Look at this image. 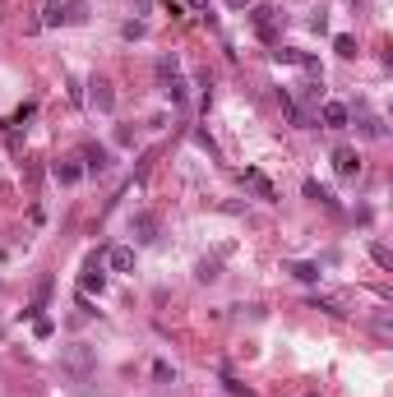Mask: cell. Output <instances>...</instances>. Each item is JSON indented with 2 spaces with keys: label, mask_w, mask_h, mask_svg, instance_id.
Instances as JSON below:
<instances>
[{
  "label": "cell",
  "mask_w": 393,
  "mask_h": 397,
  "mask_svg": "<svg viewBox=\"0 0 393 397\" xmlns=\"http://www.w3.org/2000/svg\"><path fill=\"white\" fill-rule=\"evenodd\" d=\"M60 365L74 375V384H84V375L98 365V351H93V346H84V342H69L65 351H60Z\"/></svg>",
  "instance_id": "6da1fadb"
},
{
  "label": "cell",
  "mask_w": 393,
  "mask_h": 397,
  "mask_svg": "<svg viewBox=\"0 0 393 397\" xmlns=\"http://www.w3.org/2000/svg\"><path fill=\"white\" fill-rule=\"evenodd\" d=\"M250 23H255V33L264 37V42H273V37H278V10H273V5L250 10Z\"/></svg>",
  "instance_id": "7a4b0ae2"
},
{
  "label": "cell",
  "mask_w": 393,
  "mask_h": 397,
  "mask_svg": "<svg viewBox=\"0 0 393 397\" xmlns=\"http://www.w3.org/2000/svg\"><path fill=\"white\" fill-rule=\"evenodd\" d=\"M88 102H93V111L112 116V111H116V93H112V83H107V79H93V83H88Z\"/></svg>",
  "instance_id": "3957f363"
},
{
  "label": "cell",
  "mask_w": 393,
  "mask_h": 397,
  "mask_svg": "<svg viewBox=\"0 0 393 397\" xmlns=\"http://www.w3.org/2000/svg\"><path fill=\"white\" fill-rule=\"evenodd\" d=\"M319 121H324L328 130H347V125H352V111L342 107V102H319Z\"/></svg>",
  "instance_id": "277c9868"
},
{
  "label": "cell",
  "mask_w": 393,
  "mask_h": 397,
  "mask_svg": "<svg viewBox=\"0 0 393 397\" xmlns=\"http://www.w3.org/2000/svg\"><path fill=\"white\" fill-rule=\"evenodd\" d=\"M278 102H282V116H287V121H292L296 130H305V125H310V111H305V107H301V102H296L287 88H278Z\"/></svg>",
  "instance_id": "5b68a950"
},
{
  "label": "cell",
  "mask_w": 393,
  "mask_h": 397,
  "mask_svg": "<svg viewBox=\"0 0 393 397\" xmlns=\"http://www.w3.org/2000/svg\"><path fill=\"white\" fill-rule=\"evenodd\" d=\"M333 171L342 180H357L361 176V157H357V148H338L333 153Z\"/></svg>",
  "instance_id": "8992f818"
},
{
  "label": "cell",
  "mask_w": 393,
  "mask_h": 397,
  "mask_svg": "<svg viewBox=\"0 0 393 397\" xmlns=\"http://www.w3.org/2000/svg\"><path fill=\"white\" fill-rule=\"evenodd\" d=\"M102 259H107V268H112V273H130V268H135V250H130V245H112Z\"/></svg>",
  "instance_id": "52a82bcc"
},
{
  "label": "cell",
  "mask_w": 393,
  "mask_h": 397,
  "mask_svg": "<svg viewBox=\"0 0 393 397\" xmlns=\"http://www.w3.org/2000/svg\"><path fill=\"white\" fill-rule=\"evenodd\" d=\"M357 125H361V134H366V139H384V121L380 116H371V111H366V102H357Z\"/></svg>",
  "instance_id": "ba28073f"
},
{
  "label": "cell",
  "mask_w": 393,
  "mask_h": 397,
  "mask_svg": "<svg viewBox=\"0 0 393 397\" xmlns=\"http://www.w3.org/2000/svg\"><path fill=\"white\" fill-rule=\"evenodd\" d=\"M79 287H84V291H107V273H102V254H93V259H88V273L79 277Z\"/></svg>",
  "instance_id": "9c48e42d"
},
{
  "label": "cell",
  "mask_w": 393,
  "mask_h": 397,
  "mask_svg": "<svg viewBox=\"0 0 393 397\" xmlns=\"http://www.w3.org/2000/svg\"><path fill=\"white\" fill-rule=\"evenodd\" d=\"M310 309H324V314H338V319H347L352 314V300L347 296H314Z\"/></svg>",
  "instance_id": "30bf717a"
},
{
  "label": "cell",
  "mask_w": 393,
  "mask_h": 397,
  "mask_svg": "<svg viewBox=\"0 0 393 397\" xmlns=\"http://www.w3.org/2000/svg\"><path fill=\"white\" fill-rule=\"evenodd\" d=\"M130 231H135V241H139V245L157 241V217H153V213H135V222H130Z\"/></svg>",
  "instance_id": "8fae6325"
},
{
  "label": "cell",
  "mask_w": 393,
  "mask_h": 397,
  "mask_svg": "<svg viewBox=\"0 0 393 397\" xmlns=\"http://www.w3.org/2000/svg\"><path fill=\"white\" fill-rule=\"evenodd\" d=\"M107 166H112V153H107L102 144L84 148V171H93V176H98V171H107Z\"/></svg>",
  "instance_id": "7c38bea8"
},
{
  "label": "cell",
  "mask_w": 393,
  "mask_h": 397,
  "mask_svg": "<svg viewBox=\"0 0 393 397\" xmlns=\"http://www.w3.org/2000/svg\"><path fill=\"white\" fill-rule=\"evenodd\" d=\"M65 5L60 0H51V5H42V19H37V28H65Z\"/></svg>",
  "instance_id": "4fadbf2b"
},
{
  "label": "cell",
  "mask_w": 393,
  "mask_h": 397,
  "mask_svg": "<svg viewBox=\"0 0 393 397\" xmlns=\"http://www.w3.org/2000/svg\"><path fill=\"white\" fill-rule=\"evenodd\" d=\"M305 198H314V203H324V208H338V198L328 185H319V180H305Z\"/></svg>",
  "instance_id": "5bb4252c"
},
{
  "label": "cell",
  "mask_w": 393,
  "mask_h": 397,
  "mask_svg": "<svg viewBox=\"0 0 393 397\" xmlns=\"http://www.w3.org/2000/svg\"><path fill=\"white\" fill-rule=\"evenodd\" d=\"M241 180H246V185L255 189L259 198H278V189H273V185H269V180H264V176H259V171H241Z\"/></svg>",
  "instance_id": "9a60e30c"
},
{
  "label": "cell",
  "mask_w": 393,
  "mask_h": 397,
  "mask_svg": "<svg viewBox=\"0 0 393 397\" xmlns=\"http://www.w3.org/2000/svg\"><path fill=\"white\" fill-rule=\"evenodd\" d=\"M51 176H56L60 185H74V180L84 176V166H74V162H56V166H51Z\"/></svg>",
  "instance_id": "2e32d148"
},
{
  "label": "cell",
  "mask_w": 393,
  "mask_h": 397,
  "mask_svg": "<svg viewBox=\"0 0 393 397\" xmlns=\"http://www.w3.org/2000/svg\"><path fill=\"white\" fill-rule=\"evenodd\" d=\"M157 88L167 93V97H171V102H176V107H180V102H185V79H180V74H171V79H162V83H157Z\"/></svg>",
  "instance_id": "e0dca14e"
},
{
  "label": "cell",
  "mask_w": 393,
  "mask_h": 397,
  "mask_svg": "<svg viewBox=\"0 0 393 397\" xmlns=\"http://www.w3.org/2000/svg\"><path fill=\"white\" fill-rule=\"evenodd\" d=\"M287 273L296 282H319V264H287Z\"/></svg>",
  "instance_id": "ac0fdd59"
},
{
  "label": "cell",
  "mask_w": 393,
  "mask_h": 397,
  "mask_svg": "<svg viewBox=\"0 0 393 397\" xmlns=\"http://www.w3.org/2000/svg\"><path fill=\"white\" fill-rule=\"evenodd\" d=\"M157 83H162V79H171V74H180V60H176V55H157Z\"/></svg>",
  "instance_id": "d6986e66"
},
{
  "label": "cell",
  "mask_w": 393,
  "mask_h": 397,
  "mask_svg": "<svg viewBox=\"0 0 393 397\" xmlns=\"http://www.w3.org/2000/svg\"><path fill=\"white\" fill-rule=\"evenodd\" d=\"M218 273H222V264H218V259H199V268H194V277H199V282H218Z\"/></svg>",
  "instance_id": "ffe728a7"
},
{
  "label": "cell",
  "mask_w": 393,
  "mask_h": 397,
  "mask_svg": "<svg viewBox=\"0 0 393 397\" xmlns=\"http://www.w3.org/2000/svg\"><path fill=\"white\" fill-rule=\"evenodd\" d=\"M333 51L342 55V60H352V55H357V37H352V33H338L333 37Z\"/></svg>",
  "instance_id": "44dd1931"
},
{
  "label": "cell",
  "mask_w": 393,
  "mask_h": 397,
  "mask_svg": "<svg viewBox=\"0 0 393 397\" xmlns=\"http://www.w3.org/2000/svg\"><path fill=\"white\" fill-rule=\"evenodd\" d=\"M371 259H375V264H380V268H389V273H393V250H389V245L371 241Z\"/></svg>",
  "instance_id": "7402d4cb"
},
{
  "label": "cell",
  "mask_w": 393,
  "mask_h": 397,
  "mask_svg": "<svg viewBox=\"0 0 393 397\" xmlns=\"http://www.w3.org/2000/svg\"><path fill=\"white\" fill-rule=\"evenodd\" d=\"M33 116H37V107H33V102H23V107L14 111V116H10L5 125H10V130H23V121H33Z\"/></svg>",
  "instance_id": "603a6c76"
},
{
  "label": "cell",
  "mask_w": 393,
  "mask_h": 397,
  "mask_svg": "<svg viewBox=\"0 0 393 397\" xmlns=\"http://www.w3.org/2000/svg\"><path fill=\"white\" fill-rule=\"evenodd\" d=\"M301 55L305 51H296V46H278V51H273V60H278V65H301Z\"/></svg>",
  "instance_id": "cb8c5ba5"
},
{
  "label": "cell",
  "mask_w": 393,
  "mask_h": 397,
  "mask_svg": "<svg viewBox=\"0 0 393 397\" xmlns=\"http://www.w3.org/2000/svg\"><path fill=\"white\" fill-rule=\"evenodd\" d=\"M65 19L69 23H84V19H88V5H84V0H65Z\"/></svg>",
  "instance_id": "d4e9b609"
},
{
  "label": "cell",
  "mask_w": 393,
  "mask_h": 397,
  "mask_svg": "<svg viewBox=\"0 0 393 397\" xmlns=\"http://www.w3.org/2000/svg\"><path fill=\"white\" fill-rule=\"evenodd\" d=\"M148 33V28H144V23H139V19H130V23H125V28H121V37H125V42H139V37H144Z\"/></svg>",
  "instance_id": "484cf974"
},
{
  "label": "cell",
  "mask_w": 393,
  "mask_h": 397,
  "mask_svg": "<svg viewBox=\"0 0 393 397\" xmlns=\"http://www.w3.org/2000/svg\"><path fill=\"white\" fill-rule=\"evenodd\" d=\"M33 332H37V337H51V332H56V323L46 319V314H37V319H33Z\"/></svg>",
  "instance_id": "4316f807"
},
{
  "label": "cell",
  "mask_w": 393,
  "mask_h": 397,
  "mask_svg": "<svg viewBox=\"0 0 393 397\" xmlns=\"http://www.w3.org/2000/svg\"><path fill=\"white\" fill-rule=\"evenodd\" d=\"M222 384H227V393H232V397H255V388H246V384H236V379H222Z\"/></svg>",
  "instance_id": "83f0119b"
},
{
  "label": "cell",
  "mask_w": 393,
  "mask_h": 397,
  "mask_svg": "<svg viewBox=\"0 0 393 397\" xmlns=\"http://www.w3.org/2000/svg\"><path fill=\"white\" fill-rule=\"evenodd\" d=\"M194 144H199V148H208V153H218V144H213V139H208L204 130H194Z\"/></svg>",
  "instance_id": "f1b7e54d"
},
{
  "label": "cell",
  "mask_w": 393,
  "mask_h": 397,
  "mask_svg": "<svg viewBox=\"0 0 393 397\" xmlns=\"http://www.w3.org/2000/svg\"><path fill=\"white\" fill-rule=\"evenodd\" d=\"M190 10H194V14H204V19L213 14V10H208V0H190Z\"/></svg>",
  "instance_id": "f546056e"
},
{
  "label": "cell",
  "mask_w": 393,
  "mask_h": 397,
  "mask_svg": "<svg viewBox=\"0 0 393 397\" xmlns=\"http://www.w3.org/2000/svg\"><path fill=\"white\" fill-rule=\"evenodd\" d=\"M227 5H232V10H246V5H250V0H227Z\"/></svg>",
  "instance_id": "4dcf8cb0"
},
{
  "label": "cell",
  "mask_w": 393,
  "mask_h": 397,
  "mask_svg": "<svg viewBox=\"0 0 393 397\" xmlns=\"http://www.w3.org/2000/svg\"><path fill=\"white\" fill-rule=\"evenodd\" d=\"M310 397H314V393H310Z\"/></svg>",
  "instance_id": "1f68e13d"
}]
</instances>
